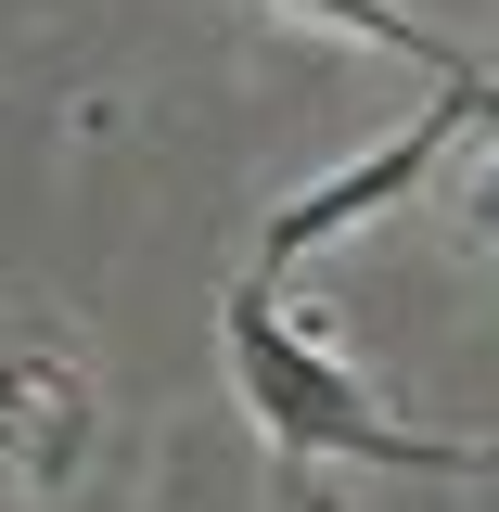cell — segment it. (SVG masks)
Instances as JSON below:
<instances>
[{"label":"cell","instance_id":"obj_1","mask_svg":"<svg viewBox=\"0 0 499 512\" xmlns=\"http://www.w3.org/2000/svg\"><path fill=\"white\" fill-rule=\"evenodd\" d=\"M218 359H231V397H244L256 436H269L282 487H308V474H333V461H372V474H410V487H474V474H499L487 436L397 423L372 384H359V372L308 333V320L269 295V269H256V282H231V308H218Z\"/></svg>","mask_w":499,"mask_h":512},{"label":"cell","instance_id":"obj_2","mask_svg":"<svg viewBox=\"0 0 499 512\" xmlns=\"http://www.w3.org/2000/svg\"><path fill=\"white\" fill-rule=\"evenodd\" d=\"M461 128H499V77H487V64H474V77H436V103H423V116H397L372 154H346L333 180L282 192V205H269V244H256V269L282 282V269H308L320 244H346L359 218H384L397 192H423L448 154H461Z\"/></svg>","mask_w":499,"mask_h":512},{"label":"cell","instance_id":"obj_3","mask_svg":"<svg viewBox=\"0 0 499 512\" xmlns=\"http://www.w3.org/2000/svg\"><path fill=\"white\" fill-rule=\"evenodd\" d=\"M103 436V384L64 346H0V500H64Z\"/></svg>","mask_w":499,"mask_h":512},{"label":"cell","instance_id":"obj_4","mask_svg":"<svg viewBox=\"0 0 499 512\" xmlns=\"http://www.w3.org/2000/svg\"><path fill=\"white\" fill-rule=\"evenodd\" d=\"M282 13H308V26H333V39H372V52H410L423 77H474V52H448L423 13H397V0H282Z\"/></svg>","mask_w":499,"mask_h":512},{"label":"cell","instance_id":"obj_5","mask_svg":"<svg viewBox=\"0 0 499 512\" xmlns=\"http://www.w3.org/2000/svg\"><path fill=\"white\" fill-rule=\"evenodd\" d=\"M448 218H461V244H487V256H499V154L448 180Z\"/></svg>","mask_w":499,"mask_h":512}]
</instances>
